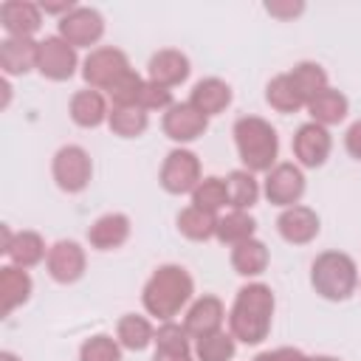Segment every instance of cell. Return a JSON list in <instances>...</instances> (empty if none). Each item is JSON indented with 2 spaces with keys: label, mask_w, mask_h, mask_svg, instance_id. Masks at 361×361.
Masks as SVG:
<instances>
[{
  "label": "cell",
  "mask_w": 361,
  "mask_h": 361,
  "mask_svg": "<svg viewBox=\"0 0 361 361\" xmlns=\"http://www.w3.org/2000/svg\"><path fill=\"white\" fill-rule=\"evenodd\" d=\"M274 319V290L262 282H248L237 290L228 310V330L243 344H259L271 333Z\"/></svg>",
  "instance_id": "cell-1"
},
{
  "label": "cell",
  "mask_w": 361,
  "mask_h": 361,
  "mask_svg": "<svg viewBox=\"0 0 361 361\" xmlns=\"http://www.w3.org/2000/svg\"><path fill=\"white\" fill-rule=\"evenodd\" d=\"M195 293V279L183 265H161L152 271L141 290L144 310L161 322H172V316L180 313V307L189 305Z\"/></svg>",
  "instance_id": "cell-2"
},
{
  "label": "cell",
  "mask_w": 361,
  "mask_h": 361,
  "mask_svg": "<svg viewBox=\"0 0 361 361\" xmlns=\"http://www.w3.org/2000/svg\"><path fill=\"white\" fill-rule=\"evenodd\" d=\"M234 144L248 172H271L279 155L276 130L259 116H243L234 121Z\"/></svg>",
  "instance_id": "cell-3"
},
{
  "label": "cell",
  "mask_w": 361,
  "mask_h": 361,
  "mask_svg": "<svg viewBox=\"0 0 361 361\" xmlns=\"http://www.w3.org/2000/svg\"><path fill=\"white\" fill-rule=\"evenodd\" d=\"M310 285L322 299L344 302L355 293L358 268L344 251H322L310 265Z\"/></svg>",
  "instance_id": "cell-4"
},
{
  "label": "cell",
  "mask_w": 361,
  "mask_h": 361,
  "mask_svg": "<svg viewBox=\"0 0 361 361\" xmlns=\"http://www.w3.org/2000/svg\"><path fill=\"white\" fill-rule=\"evenodd\" d=\"M130 59L124 51L118 48H96L87 54V59L82 62V79L93 87V90H113L127 73H130Z\"/></svg>",
  "instance_id": "cell-5"
},
{
  "label": "cell",
  "mask_w": 361,
  "mask_h": 361,
  "mask_svg": "<svg viewBox=\"0 0 361 361\" xmlns=\"http://www.w3.org/2000/svg\"><path fill=\"white\" fill-rule=\"evenodd\" d=\"M51 172H54V180H56V186L62 192L76 195L90 183L93 164H90V155L79 144H65V147L56 149Z\"/></svg>",
  "instance_id": "cell-6"
},
{
  "label": "cell",
  "mask_w": 361,
  "mask_h": 361,
  "mask_svg": "<svg viewBox=\"0 0 361 361\" xmlns=\"http://www.w3.org/2000/svg\"><path fill=\"white\" fill-rule=\"evenodd\" d=\"M161 186L169 192V195H186V192H195V186L203 180L200 178V161L192 149H172L166 158H164V166H161Z\"/></svg>",
  "instance_id": "cell-7"
},
{
  "label": "cell",
  "mask_w": 361,
  "mask_h": 361,
  "mask_svg": "<svg viewBox=\"0 0 361 361\" xmlns=\"http://www.w3.org/2000/svg\"><path fill=\"white\" fill-rule=\"evenodd\" d=\"M79 65L76 48L71 42H65L59 34L56 37H45L39 42V54H37V71L51 79V82H68L73 76Z\"/></svg>",
  "instance_id": "cell-8"
},
{
  "label": "cell",
  "mask_w": 361,
  "mask_h": 361,
  "mask_svg": "<svg viewBox=\"0 0 361 361\" xmlns=\"http://www.w3.org/2000/svg\"><path fill=\"white\" fill-rule=\"evenodd\" d=\"M268 203L274 206H296L305 195V175L296 164L285 161V164H276L271 172H265V186H262Z\"/></svg>",
  "instance_id": "cell-9"
},
{
  "label": "cell",
  "mask_w": 361,
  "mask_h": 361,
  "mask_svg": "<svg viewBox=\"0 0 361 361\" xmlns=\"http://www.w3.org/2000/svg\"><path fill=\"white\" fill-rule=\"evenodd\" d=\"M104 34V17L90 6H76L71 14L59 20V37L73 48H90Z\"/></svg>",
  "instance_id": "cell-10"
},
{
  "label": "cell",
  "mask_w": 361,
  "mask_h": 361,
  "mask_svg": "<svg viewBox=\"0 0 361 361\" xmlns=\"http://www.w3.org/2000/svg\"><path fill=\"white\" fill-rule=\"evenodd\" d=\"M45 265H48V274L54 282L59 285H71L76 279H82L85 274V248L76 243V240H56L51 248H48V257H45Z\"/></svg>",
  "instance_id": "cell-11"
},
{
  "label": "cell",
  "mask_w": 361,
  "mask_h": 361,
  "mask_svg": "<svg viewBox=\"0 0 361 361\" xmlns=\"http://www.w3.org/2000/svg\"><path fill=\"white\" fill-rule=\"evenodd\" d=\"M164 135L178 141V144H189L195 138H200L209 127V118L189 102H180V104H172L166 113H164Z\"/></svg>",
  "instance_id": "cell-12"
},
{
  "label": "cell",
  "mask_w": 361,
  "mask_h": 361,
  "mask_svg": "<svg viewBox=\"0 0 361 361\" xmlns=\"http://www.w3.org/2000/svg\"><path fill=\"white\" fill-rule=\"evenodd\" d=\"M330 149H333V138H330L327 127H322L316 121L302 124L296 130V135H293V155L307 169L322 166L330 158Z\"/></svg>",
  "instance_id": "cell-13"
},
{
  "label": "cell",
  "mask_w": 361,
  "mask_h": 361,
  "mask_svg": "<svg viewBox=\"0 0 361 361\" xmlns=\"http://www.w3.org/2000/svg\"><path fill=\"white\" fill-rule=\"evenodd\" d=\"M319 228H322L319 214L310 206H302V203L282 209V214L276 217V231L290 245H307L310 240H316Z\"/></svg>",
  "instance_id": "cell-14"
},
{
  "label": "cell",
  "mask_w": 361,
  "mask_h": 361,
  "mask_svg": "<svg viewBox=\"0 0 361 361\" xmlns=\"http://www.w3.org/2000/svg\"><path fill=\"white\" fill-rule=\"evenodd\" d=\"M0 23L8 31V37L34 39V34L42 25V8L28 0H6L0 6Z\"/></svg>",
  "instance_id": "cell-15"
},
{
  "label": "cell",
  "mask_w": 361,
  "mask_h": 361,
  "mask_svg": "<svg viewBox=\"0 0 361 361\" xmlns=\"http://www.w3.org/2000/svg\"><path fill=\"white\" fill-rule=\"evenodd\" d=\"M223 319H226V307L217 296L206 293L200 296L189 310H186V319H183V327L192 338H203V336H212L217 330H223Z\"/></svg>",
  "instance_id": "cell-16"
},
{
  "label": "cell",
  "mask_w": 361,
  "mask_h": 361,
  "mask_svg": "<svg viewBox=\"0 0 361 361\" xmlns=\"http://www.w3.org/2000/svg\"><path fill=\"white\" fill-rule=\"evenodd\" d=\"M189 56L175 51V48H161L149 56V65H147V73H149V82L161 85V87H175L180 82H186L189 76Z\"/></svg>",
  "instance_id": "cell-17"
},
{
  "label": "cell",
  "mask_w": 361,
  "mask_h": 361,
  "mask_svg": "<svg viewBox=\"0 0 361 361\" xmlns=\"http://www.w3.org/2000/svg\"><path fill=\"white\" fill-rule=\"evenodd\" d=\"M39 42L25 37H6L0 42V68L6 76H23L31 68H37Z\"/></svg>",
  "instance_id": "cell-18"
},
{
  "label": "cell",
  "mask_w": 361,
  "mask_h": 361,
  "mask_svg": "<svg viewBox=\"0 0 361 361\" xmlns=\"http://www.w3.org/2000/svg\"><path fill=\"white\" fill-rule=\"evenodd\" d=\"M130 237V217L121 212H110L102 214L99 220H93V226L87 228V240L93 248L99 251H113L118 245H124Z\"/></svg>",
  "instance_id": "cell-19"
},
{
  "label": "cell",
  "mask_w": 361,
  "mask_h": 361,
  "mask_svg": "<svg viewBox=\"0 0 361 361\" xmlns=\"http://www.w3.org/2000/svg\"><path fill=\"white\" fill-rule=\"evenodd\" d=\"M31 290H34V282L25 268H17V265L0 268V313L3 316H11L14 307L25 305Z\"/></svg>",
  "instance_id": "cell-20"
},
{
  "label": "cell",
  "mask_w": 361,
  "mask_h": 361,
  "mask_svg": "<svg viewBox=\"0 0 361 361\" xmlns=\"http://www.w3.org/2000/svg\"><path fill=\"white\" fill-rule=\"evenodd\" d=\"M189 104H195L206 118L223 113L228 104H231V87L217 79V76H209V79H200L195 87H192V96H189Z\"/></svg>",
  "instance_id": "cell-21"
},
{
  "label": "cell",
  "mask_w": 361,
  "mask_h": 361,
  "mask_svg": "<svg viewBox=\"0 0 361 361\" xmlns=\"http://www.w3.org/2000/svg\"><path fill=\"white\" fill-rule=\"evenodd\" d=\"M107 116H110V110H107V102H104L102 90L90 87V90L73 93V99H71V118H73V124L90 130V127H99L102 121H107Z\"/></svg>",
  "instance_id": "cell-22"
},
{
  "label": "cell",
  "mask_w": 361,
  "mask_h": 361,
  "mask_svg": "<svg viewBox=\"0 0 361 361\" xmlns=\"http://www.w3.org/2000/svg\"><path fill=\"white\" fill-rule=\"evenodd\" d=\"M347 110H350V102H347V96H344L341 90H336V87H327V90H322L319 96H313V99L307 102L310 118H313L316 124H322V127H330V124L344 121V118H347Z\"/></svg>",
  "instance_id": "cell-23"
},
{
  "label": "cell",
  "mask_w": 361,
  "mask_h": 361,
  "mask_svg": "<svg viewBox=\"0 0 361 361\" xmlns=\"http://www.w3.org/2000/svg\"><path fill=\"white\" fill-rule=\"evenodd\" d=\"M6 257L17 268H34V265H39L48 257L45 240L37 231H17L14 240H11V245H8V251H6Z\"/></svg>",
  "instance_id": "cell-24"
},
{
  "label": "cell",
  "mask_w": 361,
  "mask_h": 361,
  "mask_svg": "<svg viewBox=\"0 0 361 361\" xmlns=\"http://www.w3.org/2000/svg\"><path fill=\"white\" fill-rule=\"evenodd\" d=\"M231 268L240 276H259L268 268V248L262 240L251 237L231 248Z\"/></svg>",
  "instance_id": "cell-25"
},
{
  "label": "cell",
  "mask_w": 361,
  "mask_h": 361,
  "mask_svg": "<svg viewBox=\"0 0 361 361\" xmlns=\"http://www.w3.org/2000/svg\"><path fill=\"white\" fill-rule=\"evenodd\" d=\"M116 338L124 350H133V353H141L147 350L152 341H155V330L152 324L144 319V316H135V313H127L118 319L116 324Z\"/></svg>",
  "instance_id": "cell-26"
},
{
  "label": "cell",
  "mask_w": 361,
  "mask_h": 361,
  "mask_svg": "<svg viewBox=\"0 0 361 361\" xmlns=\"http://www.w3.org/2000/svg\"><path fill=\"white\" fill-rule=\"evenodd\" d=\"M254 231H257V220H254L248 212L231 209L228 214L217 217V231H214V237H217L223 245H231V248H234V245L251 240Z\"/></svg>",
  "instance_id": "cell-27"
},
{
  "label": "cell",
  "mask_w": 361,
  "mask_h": 361,
  "mask_svg": "<svg viewBox=\"0 0 361 361\" xmlns=\"http://www.w3.org/2000/svg\"><path fill=\"white\" fill-rule=\"evenodd\" d=\"M226 192H228V206L237 212H248L257 197H259V183L254 178V172L248 169H234L226 178Z\"/></svg>",
  "instance_id": "cell-28"
},
{
  "label": "cell",
  "mask_w": 361,
  "mask_h": 361,
  "mask_svg": "<svg viewBox=\"0 0 361 361\" xmlns=\"http://www.w3.org/2000/svg\"><path fill=\"white\" fill-rule=\"evenodd\" d=\"M178 231L186 237V240H195V243H206L214 237L217 231V217L212 212H203L197 206H186L180 214H178Z\"/></svg>",
  "instance_id": "cell-29"
},
{
  "label": "cell",
  "mask_w": 361,
  "mask_h": 361,
  "mask_svg": "<svg viewBox=\"0 0 361 361\" xmlns=\"http://www.w3.org/2000/svg\"><path fill=\"white\" fill-rule=\"evenodd\" d=\"M265 102H268L276 113H296V110L307 107L288 73H279V76H274V79L268 82V87H265Z\"/></svg>",
  "instance_id": "cell-30"
},
{
  "label": "cell",
  "mask_w": 361,
  "mask_h": 361,
  "mask_svg": "<svg viewBox=\"0 0 361 361\" xmlns=\"http://www.w3.org/2000/svg\"><path fill=\"white\" fill-rule=\"evenodd\" d=\"M288 76H290V82L296 85V90H299V96L305 99V104H307L313 96H319L322 90L330 87V85H327V71H324L319 62H299V65H293V71H288Z\"/></svg>",
  "instance_id": "cell-31"
},
{
  "label": "cell",
  "mask_w": 361,
  "mask_h": 361,
  "mask_svg": "<svg viewBox=\"0 0 361 361\" xmlns=\"http://www.w3.org/2000/svg\"><path fill=\"white\" fill-rule=\"evenodd\" d=\"M107 124L121 138H138L149 127V113L144 107H135V104H130V107H113L110 116H107Z\"/></svg>",
  "instance_id": "cell-32"
},
{
  "label": "cell",
  "mask_w": 361,
  "mask_h": 361,
  "mask_svg": "<svg viewBox=\"0 0 361 361\" xmlns=\"http://www.w3.org/2000/svg\"><path fill=\"white\" fill-rule=\"evenodd\" d=\"M192 206H197V209H203V212L217 214L223 206H228L226 180H223V178H214V175L203 178V180L195 186V192H192Z\"/></svg>",
  "instance_id": "cell-33"
},
{
  "label": "cell",
  "mask_w": 361,
  "mask_h": 361,
  "mask_svg": "<svg viewBox=\"0 0 361 361\" xmlns=\"http://www.w3.org/2000/svg\"><path fill=\"white\" fill-rule=\"evenodd\" d=\"M234 336L226 330H217L212 336L195 338V358L197 361H231L234 358Z\"/></svg>",
  "instance_id": "cell-34"
},
{
  "label": "cell",
  "mask_w": 361,
  "mask_h": 361,
  "mask_svg": "<svg viewBox=\"0 0 361 361\" xmlns=\"http://www.w3.org/2000/svg\"><path fill=\"white\" fill-rule=\"evenodd\" d=\"M79 361H121V344L113 336L96 333L82 341L79 347Z\"/></svg>",
  "instance_id": "cell-35"
},
{
  "label": "cell",
  "mask_w": 361,
  "mask_h": 361,
  "mask_svg": "<svg viewBox=\"0 0 361 361\" xmlns=\"http://www.w3.org/2000/svg\"><path fill=\"white\" fill-rule=\"evenodd\" d=\"M144 82L147 79H141L135 71H130L107 96L113 99V107H130V104H135L138 107V99H141V90H144Z\"/></svg>",
  "instance_id": "cell-36"
},
{
  "label": "cell",
  "mask_w": 361,
  "mask_h": 361,
  "mask_svg": "<svg viewBox=\"0 0 361 361\" xmlns=\"http://www.w3.org/2000/svg\"><path fill=\"white\" fill-rule=\"evenodd\" d=\"M175 102H172V90L169 87H161L155 82H144V90H141V99H138V107H144L147 113L149 110H169Z\"/></svg>",
  "instance_id": "cell-37"
},
{
  "label": "cell",
  "mask_w": 361,
  "mask_h": 361,
  "mask_svg": "<svg viewBox=\"0 0 361 361\" xmlns=\"http://www.w3.org/2000/svg\"><path fill=\"white\" fill-rule=\"evenodd\" d=\"M265 11L276 20H293L305 11V3L302 0H271V3H265Z\"/></svg>",
  "instance_id": "cell-38"
},
{
  "label": "cell",
  "mask_w": 361,
  "mask_h": 361,
  "mask_svg": "<svg viewBox=\"0 0 361 361\" xmlns=\"http://www.w3.org/2000/svg\"><path fill=\"white\" fill-rule=\"evenodd\" d=\"M254 361H307V355L296 347H276V350H265L254 355Z\"/></svg>",
  "instance_id": "cell-39"
},
{
  "label": "cell",
  "mask_w": 361,
  "mask_h": 361,
  "mask_svg": "<svg viewBox=\"0 0 361 361\" xmlns=\"http://www.w3.org/2000/svg\"><path fill=\"white\" fill-rule=\"evenodd\" d=\"M344 147H347V152H350L353 158L361 161V118L347 127V133H344Z\"/></svg>",
  "instance_id": "cell-40"
},
{
  "label": "cell",
  "mask_w": 361,
  "mask_h": 361,
  "mask_svg": "<svg viewBox=\"0 0 361 361\" xmlns=\"http://www.w3.org/2000/svg\"><path fill=\"white\" fill-rule=\"evenodd\" d=\"M39 8H42L45 14H59V20H62L65 14H71V11L76 8V3H73V0H42Z\"/></svg>",
  "instance_id": "cell-41"
},
{
  "label": "cell",
  "mask_w": 361,
  "mask_h": 361,
  "mask_svg": "<svg viewBox=\"0 0 361 361\" xmlns=\"http://www.w3.org/2000/svg\"><path fill=\"white\" fill-rule=\"evenodd\" d=\"M152 361H197V358H192V350H155Z\"/></svg>",
  "instance_id": "cell-42"
},
{
  "label": "cell",
  "mask_w": 361,
  "mask_h": 361,
  "mask_svg": "<svg viewBox=\"0 0 361 361\" xmlns=\"http://www.w3.org/2000/svg\"><path fill=\"white\" fill-rule=\"evenodd\" d=\"M307 361H338L333 355H307Z\"/></svg>",
  "instance_id": "cell-43"
},
{
  "label": "cell",
  "mask_w": 361,
  "mask_h": 361,
  "mask_svg": "<svg viewBox=\"0 0 361 361\" xmlns=\"http://www.w3.org/2000/svg\"><path fill=\"white\" fill-rule=\"evenodd\" d=\"M0 361H20L14 353H0Z\"/></svg>",
  "instance_id": "cell-44"
}]
</instances>
